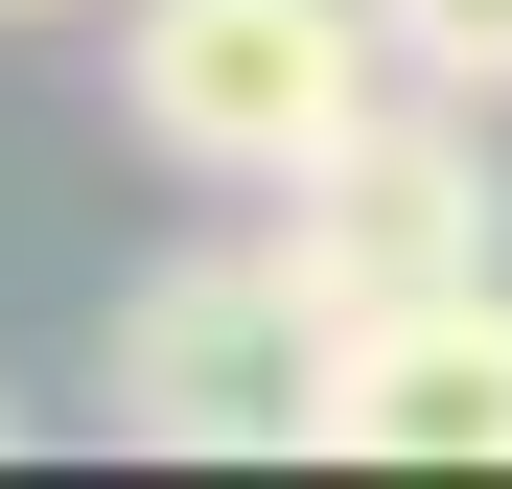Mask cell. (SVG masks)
Returning <instances> with one entry per match:
<instances>
[{"instance_id": "6da1fadb", "label": "cell", "mask_w": 512, "mask_h": 489, "mask_svg": "<svg viewBox=\"0 0 512 489\" xmlns=\"http://www.w3.org/2000/svg\"><path fill=\"white\" fill-rule=\"evenodd\" d=\"M373 94H396L373 0H117V117H140V163H187V187L280 210Z\"/></svg>"}, {"instance_id": "7a4b0ae2", "label": "cell", "mask_w": 512, "mask_h": 489, "mask_svg": "<svg viewBox=\"0 0 512 489\" xmlns=\"http://www.w3.org/2000/svg\"><path fill=\"white\" fill-rule=\"evenodd\" d=\"M326 350H350V303H326L280 233H210V257H163V280L117 303L94 396H117V443H187V466H303V443H326Z\"/></svg>"}, {"instance_id": "3957f363", "label": "cell", "mask_w": 512, "mask_h": 489, "mask_svg": "<svg viewBox=\"0 0 512 489\" xmlns=\"http://www.w3.org/2000/svg\"><path fill=\"white\" fill-rule=\"evenodd\" d=\"M489 210H512V187H489V117L396 70V94L280 187V257H303L326 303H419V280H489Z\"/></svg>"}, {"instance_id": "277c9868", "label": "cell", "mask_w": 512, "mask_h": 489, "mask_svg": "<svg viewBox=\"0 0 512 489\" xmlns=\"http://www.w3.org/2000/svg\"><path fill=\"white\" fill-rule=\"evenodd\" d=\"M326 443H350V466H512V280L350 303V350H326Z\"/></svg>"}, {"instance_id": "5b68a950", "label": "cell", "mask_w": 512, "mask_h": 489, "mask_svg": "<svg viewBox=\"0 0 512 489\" xmlns=\"http://www.w3.org/2000/svg\"><path fill=\"white\" fill-rule=\"evenodd\" d=\"M373 47L419 70V94H466V117H512V0H373Z\"/></svg>"}, {"instance_id": "8992f818", "label": "cell", "mask_w": 512, "mask_h": 489, "mask_svg": "<svg viewBox=\"0 0 512 489\" xmlns=\"http://www.w3.org/2000/svg\"><path fill=\"white\" fill-rule=\"evenodd\" d=\"M0 24H47V0H0Z\"/></svg>"}]
</instances>
